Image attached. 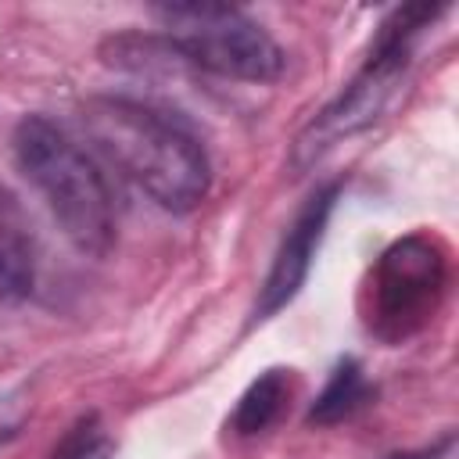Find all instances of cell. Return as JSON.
Segmentation results:
<instances>
[{"label": "cell", "instance_id": "6da1fadb", "mask_svg": "<svg viewBox=\"0 0 459 459\" xmlns=\"http://www.w3.org/2000/svg\"><path fill=\"white\" fill-rule=\"evenodd\" d=\"M79 126L115 172L165 212H190L204 201L212 183L208 154L197 136L165 111L133 97L100 93L79 104Z\"/></svg>", "mask_w": 459, "mask_h": 459}, {"label": "cell", "instance_id": "7a4b0ae2", "mask_svg": "<svg viewBox=\"0 0 459 459\" xmlns=\"http://www.w3.org/2000/svg\"><path fill=\"white\" fill-rule=\"evenodd\" d=\"M14 161L82 255H108L118 233L115 194L100 165L50 118L25 115L14 129Z\"/></svg>", "mask_w": 459, "mask_h": 459}, {"label": "cell", "instance_id": "3957f363", "mask_svg": "<svg viewBox=\"0 0 459 459\" xmlns=\"http://www.w3.org/2000/svg\"><path fill=\"white\" fill-rule=\"evenodd\" d=\"M445 7L441 4H405L398 7L377 32V43L362 65V72L341 90V97L333 104H326L308 129L298 136L294 143V161L308 165L316 161L323 151H330L337 140L362 133L366 126H373L384 108L391 104V97L398 93V82L405 79L409 57H412V39L420 29H427Z\"/></svg>", "mask_w": 459, "mask_h": 459}, {"label": "cell", "instance_id": "277c9868", "mask_svg": "<svg viewBox=\"0 0 459 459\" xmlns=\"http://www.w3.org/2000/svg\"><path fill=\"white\" fill-rule=\"evenodd\" d=\"M154 18L172 50L197 72L237 82H273L283 75V47L233 4H161L154 7Z\"/></svg>", "mask_w": 459, "mask_h": 459}, {"label": "cell", "instance_id": "5b68a950", "mask_svg": "<svg viewBox=\"0 0 459 459\" xmlns=\"http://www.w3.org/2000/svg\"><path fill=\"white\" fill-rule=\"evenodd\" d=\"M377 326L387 337H405L434 312L445 287V262L423 237L398 240L377 269Z\"/></svg>", "mask_w": 459, "mask_h": 459}, {"label": "cell", "instance_id": "8992f818", "mask_svg": "<svg viewBox=\"0 0 459 459\" xmlns=\"http://www.w3.org/2000/svg\"><path fill=\"white\" fill-rule=\"evenodd\" d=\"M337 194H341V183H326L319 186L305 204L301 212L294 215V222L287 226L276 255H273V265L265 273V283H262V294H258V305H255V316L258 319H269L276 316L283 305H290L298 298V290L305 287L308 280V269H312V258H316V247L326 233V222H330V212L337 204Z\"/></svg>", "mask_w": 459, "mask_h": 459}, {"label": "cell", "instance_id": "52a82bcc", "mask_svg": "<svg viewBox=\"0 0 459 459\" xmlns=\"http://www.w3.org/2000/svg\"><path fill=\"white\" fill-rule=\"evenodd\" d=\"M36 283V237L22 201L0 183V301L29 298Z\"/></svg>", "mask_w": 459, "mask_h": 459}, {"label": "cell", "instance_id": "ba28073f", "mask_svg": "<svg viewBox=\"0 0 459 459\" xmlns=\"http://www.w3.org/2000/svg\"><path fill=\"white\" fill-rule=\"evenodd\" d=\"M287 398H290V369L273 366V369L258 373L247 384V391L240 394V402H237V409L230 416V430L240 434V437H251V434L269 430L280 420Z\"/></svg>", "mask_w": 459, "mask_h": 459}, {"label": "cell", "instance_id": "9c48e42d", "mask_svg": "<svg viewBox=\"0 0 459 459\" xmlns=\"http://www.w3.org/2000/svg\"><path fill=\"white\" fill-rule=\"evenodd\" d=\"M373 398V387L362 373V366L355 359H341L330 373V380L323 384V391L316 394L312 409H308V423L316 427H330V423H341L348 420L355 409H362L366 402Z\"/></svg>", "mask_w": 459, "mask_h": 459}, {"label": "cell", "instance_id": "30bf717a", "mask_svg": "<svg viewBox=\"0 0 459 459\" xmlns=\"http://www.w3.org/2000/svg\"><path fill=\"white\" fill-rule=\"evenodd\" d=\"M448 448H452V434H445L441 441H434V445H427V448H416V452H398V455H387V459H441Z\"/></svg>", "mask_w": 459, "mask_h": 459}]
</instances>
